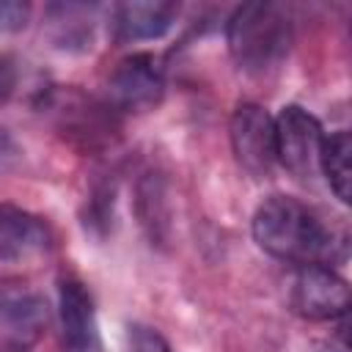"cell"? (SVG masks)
I'll return each instance as SVG.
<instances>
[{
  "mask_svg": "<svg viewBox=\"0 0 352 352\" xmlns=\"http://www.w3.org/2000/svg\"><path fill=\"white\" fill-rule=\"evenodd\" d=\"M52 228L33 212L0 204V261H28L52 248Z\"/></svg>",
  "mask_w": 352,
  "mask_h": 352,
  "instance_id": "cell-9",
  "label": "cell"
},
{
  "mask_svg": "<svg viewBox=\"0 0 352 352\" xmlns=\"http://www.w3.org/2000/svg\"><path fill=\"white\" fill-rule=\"evenodd\" d=\"M165 69L151 52H132L116 63L104 85V104L113 113H143L162 102Z\"/></svg>",
  "mask_w": 352,
  "mask_h": 352,
  "instance_id": "cell-3",
  "label": "cell"
},
{
  "mask_svg": "<svg viewBox=\"0 0 352 352\" xmlns=\"http://www.w3.org/2000/svg\"><path fill=\"white\" fill-rule=\"evenodd\" d=\"M126 352H173V349L157 327L135 322L126 327Z\"/></svg>",
  "mask_w": 352,
  "mask_h": 352,
  "instance_id": "cell-12",
  "label": "cell"
},
{
  "mask_svg": "<svg viewBox=\"0 0 352 352\" xmlns=\"http://www.w3.org/2000/svg\"><path fill=\"white\" fill-rule=\"evenodd\" d=\"M289 305L308 322H336L349 311V286L333 267H297L289 289Z\"/></svg>",
  "mask_w": 352,
  "mask_h": 352,
  "instance_id": "cell-5",
  "label": "cell"
},
{
  "mask_svg": "<svg viewBox=\"0 0 352 352\" xmlns=\"http://www.w3.org/2000/svg\"><path fill=\"white\" fill-rule=\"evenodd\" d=\"M50 322L44 294L19 278H0V333L19 349L36 344Z\"/></svg>",
  "mask_w": 352,
  "mask_h": 352,
  "instance_id": "cell-7",
  "label": "cell"
},
{
  "mask_svg": "<svg viewBox=\"0 0 352 352\" xmlns=\"http://www.w3.org/2000/svg\"><path fill=\"white\" fill-rule=\"evenodd\" d=\"M324 132L319 121L300 104H286L275 116V160L294 179H314L319 173Z\"/></svg>",
  "mask_w": 352,
  "mask_h": 352,
  "instance_id": "cell-4",
  "label": "cell"
},
{
  "mask_svg": "<svg viewBox=\"0 0 352 352\" xmlns=\"http://www.w3.org/2000/svg\"><path fill=\"white\" fill-rule=\"evenodd\" d=\"M16 157H19V146H16L14 135L0 124V165L11 162V160H16Z\"/></svg>",
  "mask_w": 352,
  "mask_h": 352,
  "instance_id": "cell-15",
  "label": "cell"
},
{
  "mask_svg": "<svg viewBox=\"0 0 352 352\" xmlns=\"http://www.w3.org/2000/svg\"><path fill=\"white\" fill-rule=\"evenodd\" d=\"M179 16L176 3L162 0H135L118 3L113 8V28L121 41H151L170 30Z\"/></svg>",
  "mask_w": 352,
  "mask_h": 352,
  "instance_id": "cell-10",
  "label": "cell"
},
{
  "mask_svg": "<svg viewBox=\"0 0 352 352\" xmlns=\"http://www.w3.org/2000/svg\"><path fill=\"white\" fill-rule=\"evenodd\" d=\"M231 151L245 173L264 179L275 168V118L256 102H242L231 113L228 124Z\"/></svg>",
  "mask_w": 352,
  "mask_h": 352,
  "instance_id": "cell-6",
  "label": "cell"
},
{
  "mask_svg": "<svg viewBox=\"0 0 352 352\" xmlns=\"http://www.w3.org/2000/svg\"><path fill=\"white\" fill-rule=\"evenodd\" d=\"M349 157H352V140L346 129L324 135L322 154H319V173L327 179L330 190L341 204H349V184H352Z\"/></svg>",
  "mask_w": 352,
  "mask_h": 352,
  "instance_id": "cell-11",
  "label": "cell"
},
{
  "mask_svg": "<svg viewBox=\"0 0 352 352\" xmlns=\"http://www.w3.org/2000/svg\"><path fill=\"white\" fill-rule=\"evenodd\" d=\"M16 85H19V63L14 55L0 52V104L14 96Z\"/></svg>",
  "mask_w": 352,
  "mask_h": 352,
  "instance_id": "cell-14",
  "label": "cell"
},
{
  "mask_svg": "<svg viewBox=\"0 0 352 352\" xmlns=\"http://www.w3.org/2000/svg\"><path fill=\"white\" fill-rule=\"evenodd\" d=\"M256 245L294 267H333L346 258V234L327 226L311 206L292 195H270L258 204L250 223Z\"/></svg>",
  "mask_w": 352,
  "mask_h": 352,
  "instance_id": "cell-1",
  "label": "cell"
},
{
  "mask_svg": "<svg viewBox=\"0 0 352 352\" xmlns=\"http://www.w3.org/2000/svg\"><path fill=\"white\" fill-rule=\"evenodd\" d=\"M292 16L275 3H245L226 22V44L234 63L248 74H267L292 50Z\"/></svg>",
  "mask_w": 352,
  "mask_h": 352,
  "instance_id": "cell-2",
  "label": "cell"
},
{
  "mask_svg": "<svg viewBox=\"0 0 352 352\" xmlns=\"http://www.w3.org/2000/svg\"><path fill=\"white\" fill-rule=\"evenodd\" d=\"M14 352H22V349H19V346H16V349H14Z\"/></svg>",
  "mask_w": 352,
  "mask_h": 352,
  "instance_id": "cell-16",
  "label": "cell"
},
{
  "mask_svg": "<svg viewBox=\"0 0 352 352\" xmlns=\"http://www.w3.org/2000/svg\"><path fill=\"white\" fill-rule=\"evenodd\" d=\"M30 19V6L19 0H0V33L22 30Z\"/></svg>",
  "mask_w": 352,
  "mask_h": 352,
  "instance_id": "cell-13",
  "label": "cell"
},
{
  "mask_svg": "<svg viewBox=\"0 0 352 352\" xmlns=\"http://www.w3.org/2000/svg\"><path fill=\"white\" fill-rule=\"evenodd\" d=\"M58 322L66 352H102L99 319L88 286L77 278H66L58 286Z\"/></svg>",
  "mask_w": 352,
  "mask_h": 352,
  "instance_id": "cell-8",
  "label": "cell"
}]
</instances>
